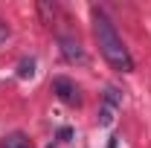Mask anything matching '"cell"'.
I'll return each mask as SVG.
<instances>
[{"label": "cell", "mask_w": 151, "mask_h": 148, "mask_svg": "<svg viewBox=\"0 0 151 148\" xmlns=\"http://www.w3.org/2000/svg\"><path fill=\"white\" fill-rule=\"evenodd\" d=\"M113 113H116V108H111V105L102 102V111H99V125L102 128H111L113 125Z\"/></svg>", "instance_id": "52a82bcc"}, {"label": "cell", "mask_w": 151, "mask_h": 148, "mask_svg": "<svg viewBox=\"0 0 151 148\" xmlns=\"http://www.w3.org/2000/svg\"><path fill=\"white\" fill-rule=\"evenodd\" d=\"M38 12H41V18L47 20V23H52V15H55V6H50V3H38Z\"/></svg>", "instance_id": "ba28073f"}, {"label": "cell", "mask_w": 151, "mask_h": 148, "mask_svg": "<svg viewBox=\"0 0 151 148\" xmlns=\"http://www.w3.org/2000/svg\"><path fill=\"white\" fill-rule=\"evenodd\" d=\"M105 105H111V108H122V90H116L113 84L105 87Z\"/></svg>", "instance_id": "277c9868"}, {"label": "cell", "mask_w": 151, "mask_h": 148, "mask_svg": "<svg viewBox=\"0 0 151 148\" xmlns=\"http://www.w3.org/2000/svg\"><path fill=\"white\" fill-rule=\"evenodd\" d=\"M93 35L99 41V52L105 55V61L111 64L113 70L119 73H131L134 70V58L128 52V47L122 44V38L116 35L111 18L102 12V9H93Z\"/></svg>", "instance_id": "6da1fadb"}, {"label": "cell", "mask_w": 151, "mask_h": 148, "mask_svg": "<svg viewBox=\"0 0 151 148\" xmlns=\"http://www.w3.org/2000/svg\"><path fill=\"white\" fill-rule=\"evenodd\" d=\"M9 35H12V29H9V23L0 18V44H6L9 41Z\"/></svg>", "instance_id": "9c48e42d"}, {"label": "cell", "mask_w": 151, "mask_h": 148, "mask_svg": "<svg viewBox=\"0 0 151 148\" xmlns=\"http://www.w3.org/2000/svg\"><path fill=\"white\" fill-rule=\"evenodd\" d=\"M47 148H52V145H47Z\"/></svg>", "instance_id": "8fae6325"}, {"label": "cell", "mask_w": 151, "mask_h": 148, "mask_svg": "<svg viewBox=\"0 0 151 148\" xmlns=\"http://www.w3.org/2000/svg\"><path fill=\"white\" fill-rule=\"evenodd\" d=\"M58 44H61V55L67 58L70 64H84L87 55H84V50H81V44L76 41V38H58Z\"/></svg>", "instance_id": "3957f363"}, {"label": "cell", "mask_w": 151, "mask_h": 148, "mask_svg": "<svg viewBox=\"0 0 151 148\" xmlns=\"http://www.w3.org/2000/svg\"><path fill=\"white\" fill-rule=\"evenodd\" d=\"M58 139L70 142V139H73V131H70V128H61V131H58Z\"/></svg>", "instance_id": "30bf717a"}, {"label": "cell", "mask_w": 151, "mask_h": 148, "mask_svg": "<svg viewBox=\"0 0 151 148\" xmlns=\"http://www.w3.org/2000/svg\"><path fill=\"white\" fill-rule=\"evenodd\" d=\"M35 75V58H23L18 64V78H32Z\"/></svg>", "instance_id": "8992f818"}, {"label": "cell", "mask_w": 151, "mask_h": 148, "mask_svg": "<svg viewBox=\"0 0 151 148\" xmlns=\"http://www.w3.org/2000/svg\"><path fill=\"white\" fill-rule=\"evenodd\" d=\"M52 90H55V96L64 102V105H78V87H76L73 78L55 75V78H52Z\"/></svg>", "instance_id": "7a4b0ae2"}, {"label": "cell", "mask_w": 151, "mask_h": 148, "mask_svg": "<svg viewBox=\"0 0 151 148\" xmlns=\"http://www.w3.org/2000/svg\"><path fill=\"white\" fill-rule=\"evenodd\" d=\"M3 148H32V145H29V139L23 134H9L3 139Z\"/></svg>", "instance_id": "5b68a950"}]
</instances>
